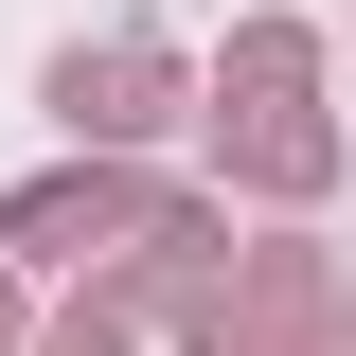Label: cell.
Here are the masks:
<instances>
[{"label": "cell", "mask_w": 356, "mask_h": 356, "mask_svg": "<svg viewBox=\"0 0 356 356\" xmlns=\"http://www.w3.org/2000/svg\"><path fill=\"white\" fill-rule=\"evenodd\" d=\"M54 107H72L89 143H143V125L178 107V72H161V54H72V72H54Z\"/></svg>", "instance_id": "1"}]
</instances>
